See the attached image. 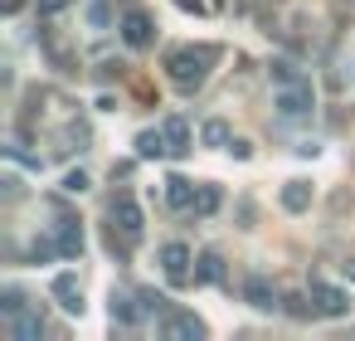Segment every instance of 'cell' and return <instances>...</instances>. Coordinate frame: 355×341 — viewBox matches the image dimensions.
<instances>
[{
  "mask_svg": "<svg viewBox=\"0 0 355 341\" xmlns=\"http://www.w3.org/2000/svg\"><path fill=\"white\" fill-rule=\"evenodd\" d=\"M64 190H69V195H83V190H88V176H83V171H69V176H64Z\"/></svg>",
  "mask_w": 355,
  "mask_h": 341,
  "instance_id": "25",
  "label": "cell"
},
{
  "mask_svg": "<svg viewBox=\"0 0 355 341\" xmlns=\"http://www.w3.org/2000/svg\"><path fill=\"white\" fill-rule=\"evenodd\" d=\"M137 297H141V312H161V317L171 312V297H161V292H137Z\"/></svg>",
  "mask_w": 355,
  "mask_h": 341,
  "instance_id": "23",
  "label": "cell"
},
{
  "mask_svg": "<svg viewBox=\"0 0 355 341\" xmlns=\"http://www.w3.org/2000/svg\"><path fill=\"white\" fill-rule=\"evenodd\" d=\"M282 312H287V317H297V322H302V317H311V312H316V302H306V297H302V292H287V297H282Z\"/></svg>",
  "mask_w": 355,
  "mask_h": 341,
  "instance_id": "20",
  "label": "cell"
},
{
  "mask_svg": "<svg viewBox=\"0 0 355 341\" xmlns=\"http://www.w3.org/2000/svg\"><path fill=\"white\" fill-rule=\"evenodd\" d=\"M200 142H205V147H224V151H229L234 132H229V122H224V117H209V122L200 127Z\"/></svg>",
  "mask_w": 355,
  "mask_h": 341,
  "instance_id": "17",
  "label": "cell"
},
{
  "mask_svg": "<svg viewBox=\"0 0 355 341\" xmlns=\"http://www.w3.org/2000/svg\"><path fill=\"white\" fill-rule=\"evenodd\" d=\"M229 151H234L239 161H248V156H253V142H229Z\"/></svg>",
  "mask_w": 355,
  "mask_h": 341,
  "instance_id": "26",
  "label": "cell"
},
{
  "mask_svg": "<svg viewBox=\"0 0 355 341\" xmlns=\"http://www.w3.org/2000/svg\"><path fill=\"white\" fill-rule=\"evenodd\" d=\"M268 78L282 88V83H292V78H302V74H297V64H287V59H272V64H268Z\"/></svg>",
  "mask_w": 355,
  "mask_h": 341,
  "instance_id": "21",
  "label": "cell"
},
{
  "mask_svg": "<svg viewBox=\"0 0 355 341\" xmlns=\"http://www.w3.org/2000/svg\"><path fill=\"white\" fill-rule=\"evenodd\" d=\"M20 190H25V185H20V176H6V200H15Z\"/></svg>",
  "mask_w": 355,
  "mask_h": 341,
  "instance_id": "28",
  "label": "cell"
},
{
  "mask_svg": "<svg viewBox=\"0 0 355 341\" xmlns=\"http://www.w3.org/2000/svg\"><path fill=\"white\" fill-rule=\"evenodd\" d=\"M340 278H345V283H355V258H350V253L340 258Z\"/></svg>",
  "mask_w": 355,
  "mask_h": 341,
  "instance_id": "29",
  "label": "cell"
},
{
  "mask_svg": "<svg viewBox=\"0 0 355 341\" xmlns=\"http://www.w3.org/2000/svg\"><path fill=\"white\" fill-rule=\"evenodd\" d=\"M219 200H224V195H219V185H200V195H195V215H214V210H219Z\"/></svg>",
  "mask_w": 355,
  "mask_h": 341,
  "instance_id": "19",
  "label": "cell"
},
{
  "mask_svg": "<svg viewBox=\"0 0 355 341\" xmlns=\"http://www.w3.org/2000/svg\"><path fill=\"white\" fill-rule=\"evenodd\" d=\"M311 302H316V312L321 317H345L350 312V292H340L336 283H321V278H311Z\"/></svg>",
  "mask_w": 355,
  "mask_h": 341,
  "instance_id": "7",
  "label": "cell"
},
{
  "mask_svg": "<svg viewBox=\"0 0 355 341\" xmlns=\"http://www.w3.org/2000/svg\"><path fill=\"white\" fill-rule=\"evenodd\" d=\"M205 322L195 317V312H180V307H171L166 317H161V336L166 341H205Z\"/></svg>",
  "mask_w": 355,
  "mask_h": 341,
  "instance_id": "5",
  "label": "cell"
},
{
  "mask_svg": "<svg viewBox=\"0 0 355 341\" xmlns=\"http://www.w3.org/2000/svg\"><path fill=\"white\" fill-rule=\"evenodd\" d=\"M59 253L64 258H78L83 253V224L78 219H59Z\"/></svg>",
  "mask_w": 355,
  "mask_h": 341,
  "instance_id": "16",
  "label": "cell"
},
{
  "mask_svg": "<svg viewBox=\"0 0 355 341\" xmlns=\"http://www.w3.org/2000/svg\"><path fill=\"white\" fill-rule=\"evenodd\" d=\"M195 195H200V190H195L185 176H171V181H166V200H171V210H195Z\"/></svg>",
  "mask_w": 355,
  "mask_h": 341,
  "instance_id": "15",
  "label": "cell"
},
{
  "mask_svg": "<svg viewBox=\"0 0 355 341\" xmlns=\"http://www.w3.org/2000/svg\"><path fill=\"white\" fill-rule=\"evenodd\" d=\"M214 6H224V0H214Z\"/></svg>",
  "mask_w": 355,
  "mask_h": 341,
  "instance_id": "30",
  "label": "cell"
},
{
  "mask_svg": "<svg viewBox=\"0 0 355 341\" xmlns=\"http://www.w3.org/2000/svg\"><path fill=\"white\" fill-rule=\"evenodd\" d=\"M161 132H166V142H171V156H185V151H190V122H185V117H166Z\"/></svg>",
  "mask_w": 355,
  "mask_h": 341,
  "instance_id": "13",
  "label": "cell"
},
{
  "mask_svg": "<svg viewBox=\"0 0 355 341\" xmlns=\"http://www.w3.org/2000/svg\"><path fill=\"white\" fill-rule=\"evenodd\" d=\"M190 263H195V258H190V249H185L180 239L161 244V268H166L171 283H185V278H190Z\"/></svg>",
  "mask_w": 355,
  "mask_h": 341,
  "instance_id": "9",
  "label": "cell"
},
{
  "mask_svg": "<svg viewBox=\"0 0 355 341\" xmlns=\"http://www.w3.org/2000/svg\"><path fill=\"white\" fill-rule=\"evenodd\" d=\"M10 336H15V341H40V336H44V317L30 312V307L15 312V317H10Z\"/></svg>",
  "mask_w": 355,
  "mask_h": 341,
  "instance_id": "11",
  "label": "cell"
},
{
  "mask_svg": "<svg viewBox=\"0 0 355 341\" xmlns=\"http://www.w3.org/2000/svg\"><path fill=\"white\" fill-rule=\"evenodd\" d=\"M175 6H180V10H190V15H205V10H209L205 0H175Z\"/></svg>",
  "mask_w": 355,
  "mask_h": 341,
  "instance_id": "27",
  "label": "cell"
},
{
  "mask_svg": "<svg viewBox=\"0 0 355 341\" xmlns=\"http://www.w3.org/2000/svg\"><path fill=\"white\" fill-rule=\"evenodd\" d=\"M69 6H73V0H35V10H40V15H64Z\"/></svg>",
  "mask_w": 355,
  "mask_h": 341,
  "instance_id": "24",
  "label": "cell"
},
{
  "mask_svg": "<svg viewBox=\"0 0 355 341\" xmlns=\"http://www.w3.org/2000/svg\"><path fill=\"white\" fill-rule=\"evenodd\" d=\"M107 215H112V229H122V239L127 244H137L141 239V229H146V219H141V205L122 190V195H112V205H107Z\"/></svg>",
  "mask_w": 355,
  "mask_h": 341,
  "instance_id": "3",
  "label": "cell"
},
{
  "mask_svg": "<svg viewBox=\"0 0 355 341\" xmlns=\"http://www.w3.org/2000/svg\"><path fill=\"white\" fill-rule=\"evenodd\" d=\"M107 312H112V322H122V326H132L137 317H146V312H141V297L117 292V288H112V297H107Z\"/></svg>",
  "mask_w": 355,
  "mask_h": 341,
  "instance_id": "10",
  "label": "cell"
},
{
  "mask_svg": "<svg viewBox=\"0 0 355 341\" xmlns=\"http://www.w3.org/2000/svg\"><path fill=\"white\" fill-rule=\"evenodd\" d=\"M137 156H141V161H161V156H171L166 132H161V127H156V132H141V137H137Z\"/></svg>",
  "mask_w": 355,
  "mask_h": 341,
  "instance_id": "14",
  "label": "cell"
},
{
  "mask_svg": "<svg viewBox=\"0 0 355 341\" xmlns=\"http://www.w3.org/2000/svg\"><path fill=\"white\" fill-rule=\"evenodd\" d=\"M195 278H200V283H224V258H219V253H200Z\"/></svg>",
  "mask_w": 355,
  "mask_h": 341,
  "instance_id": "18",
  "label": "cell"
},
{
  "mask_svg": "<svg viewBox=\"0 0 355 341\" xmlns=\"http://www.w3.org/2000/svg\"><path fill=\"white\" fill-rule=\"evenodd\" d=\"M49 292H54V302H59L64 312L83 317V283H78V273H59V278L49 283Z\"/></svg>",
  "mask_w": 355,
  "mask_h": 341,
  "instance_id": "8",
  "label": "cell"
},
{
  "mask_svg": "<svg viewBox=\"0 0 355 341\" xmlns=\"http://www.w3.org/2000/svg\"><path fill=\"white\" fill-rule=\"evenodd\" d=\"M0 312H6V317L25 312V292H20V288H6V292H0Z\"/></svg>",
  "mask_w": 355,
  "mask_h": 341,
  "instance_id": "22",
  "label": "cell"
},
{
  "mask_svg": "<svg viewBox=\"0 0 355 341\" xmlns=\"http://www.w3.org/2000/svg\"><path fill=\"white\" fill-rule=\"evenodd\" d=\"M272 108H277L287 122L311 117V108H316V88H311V78H292V83H282L277 98H272Z\"/></svg>",
  "mask_w": 355,
  "mask_h": 341,
  "instance_id": "2",
  "label": "cell"
},
{
  "mask_svg": "<svg viewBox=\"0 0 355 341\" xmlns=\"http://www.w3.org/2000/svg\"><path fill=\"white\" fill-rule=\"evenodd\" d=\"M214 64H219V49H214V44H180V49L166 54V74H171V83H175L180 93L205 88V78H209Z\"/></svg>",
  "mask_w": 355,
  "mask_h": 341,
  "instance_id": "1",
  "label": "cell"
},
{
  "mask_svg": "<svg viewBox=\"0 0 355 341\" xmlns=\"http://www.w3.org/2000/svg\"><path fill=\"white\" fill-rule=\"evenodd\" d=\"M243 302L258 307V312H277V307H282V292L272 288L268 273H248V278H243Z\"/></svg>",
  "mask_w": 355,
  "mask_h": 341,
  "instance_id": "6",
  "label": "cell"
},
{
  "mask_svg": "<svg viewBox=\"0 0 355 341\" xmlns=\"http://www.w3.org/2000/svg\"><path fill=\"white\" fill-rule=\"evenodd\" d=\"M282 210H287V215L311 210V181H287V185H282Z\"/></svg>",
  "mask_w": 355,
  "mask_h": 341,
  "instance_id": "12",
  "label": "cell"
},
{
  "mask_svg": "<svg viewBox=\"0 0 355 341\" xmlns=\"http://www.w3.org/2000/svg\"><path fill=\"white\" fill-rule=\"evenodd\" d=\"M117 30H122V44H127V49H151V44H156V25H151V15L137 10V6L122 10V25H117Z\"/></svg>",
  "mask_w": 355,
  "mask_h": 341,
  "instance_id": "4",
  "label": "cell"
}]
</instances>
